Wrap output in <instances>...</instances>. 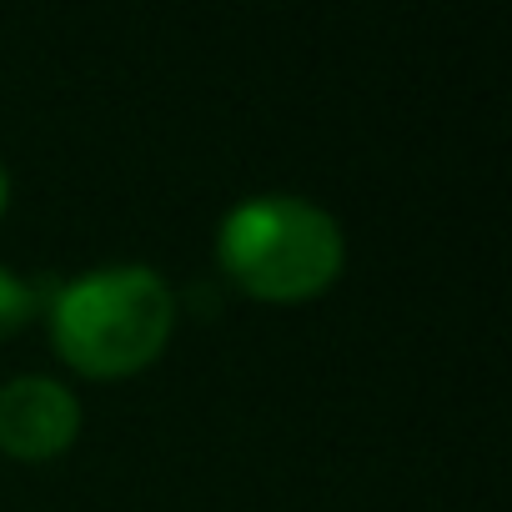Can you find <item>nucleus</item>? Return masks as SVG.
Returning a JSON list of instances; mask_svg holds the SVG:
<instances>
[{
  "label": "nucleus",
  "instance_id": "nucleus-1",
  "mask_svg": "<svg viewBox=\"0 0 512 512\" xmlns=\"http://www.w3.org/2000/svg\"><path fill=\"white\" fill-rule=\"evenodd\" d=\"M221 272L262 302H302L337 282L342 226L307 196H251L216 231Z\"/></svg>",
  "mask_w": 512,
  "mask_h": 512
},
{
  "label": "nucleus",
  "instance_id": "nucleus-2",
  "mask_svg": "<svg viewBox=\"0 0 512 512\" xmlns=\"http://www.w3.org/2000/svg\"><path fill=\"white\" fill-rule=\"evenodd\" d=\"M176 327V297L151 267H101L61 287L56 352L86 377H131L151 367Z\"/></svg>",
  "mask_w": 512,
  "mask_h": 512
},
{
  "label": "nucleus",
  "instance_id": "nucleus-3",
  "mask_svg": "<svg viewBox=\"0 0 512 512\" xmlns=\"http://www.w3.org/2000/svg\"><path fill=\"white\" fill-rule=\"evenodd\" d=\"M81 402L56 377H16L0 387V447L11 457L41 462L76 442Z\"/></svg>",
  "mask_w": 512,
  "mask_h": 512
},
{
  "label": "nucleus",
  "instance_id": "nucleus-4",
  "mask_svg": "<svg viewBox=\"0 0 512 512\" xmlns=\"http://www.w3.org/2000/svg\"><path fill=\"white\" fill-rule=\"evenodd\" d=\"M36 312V292L11 272V267H0V337H16Z\"/></svg>",
  "mask_w": 512,
  "mask_h": 512
},
{
  "label": "nucleus",
  "instance_id": "nucleus-5",
  "mask_svg": "<svg viewBox=\"0 0 512 512\" xmlns=\"http://www.w3.org/2000/svg\"><path fill=\"white\" fill-rule=\"evenodd\" d=\"M6 201H11V171H6V161H0V211H6Z\"/></svg>",
  "mask_w": 512,
  "mask_h": 512
}]
</instances>
